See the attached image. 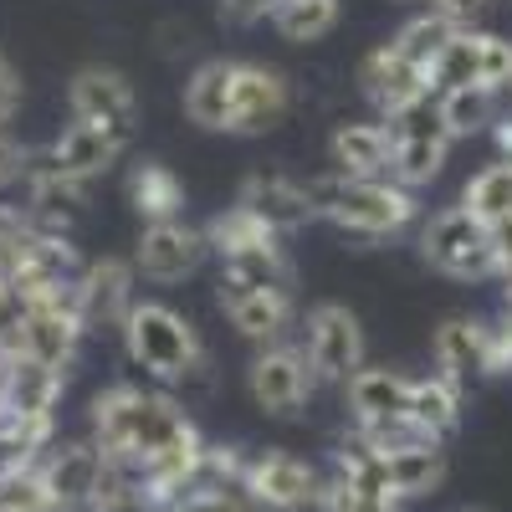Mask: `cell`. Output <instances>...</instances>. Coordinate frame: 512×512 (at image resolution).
Instances as JSON below:
<instances>
[{
  "mask_svg": "<svg viewBox=\"0 0 512 512\" xmlns=\"http://www.w3.org/2000/svg\"><path fill=\"white\" fill-rule=\"evenodd\" d=\"M93 441L108 461L144 472L149 492L169 507L185 497L210 446L175 400L159 390H139V384H108L93 395Z\"/></svg>",
  "mask_w": 512,
  "mask_h": 512,
  "instance_id": "1",
  "label": "cell"
},
{
  "mask_svg": "<svg viewBox=\"0 0 512 512\" xmlns=\"http://www.w3.org/2000/svg\"><path fill=\"white\" fill-rule=\"evenodd\" d=\"M308 200H313V216L333 221L354 241H384L420 216L415 190H405L400 180H354V175H338V169L308 180Z\"/></svg>",
  "mask_w": 512,
  "mask_h": 512,
  "instance_id": "2",
  "label": "cell"
},
{
  "mask_svg": "<svg viewBox=\"0 0 512 512\" xmlns=\"http://www.w3.org/2000/svg\"><path fill=\"white\" fill-rule=\"evenodd\" d=\"M118 333H123L128 359L159 384H190L210 369V354L200 344L195 323L169 303H134Z\"/></svg>",
  "mask_w": 512,
  "mask_h": 512,
  "instance_id": "3",
  "label": "cell"
},
{
  "mask_svg": "<svg viewBox=\"0 0 512 512\" xmlns=\"http://www.w3.org/2000/svg\"><path fill=\"white\" fill-rule=\"evenodd\" d=\"M420 256L431 262L436 272L446 277H461V282H482V277H497L502 262H497V246H492V226L482 216H472L466 205H451V210H436L420 231Z\"/></svg>",
  "mask_w": 512,
  "mask_h": 512,
  "instance_id": "4",
  "label": "cell"
},
{
  "mask_svg": "<svg viewBox=\"0 0 512 512\" xmlns=\"http://www.w3.org/2000/svg\"><path fill=\"white\" fill-rule=\"evenodd\" d=\"M384 128H390V139H395V169H390V180H400L405 190L431 185L441 175V164H446V149H451V128L441 118L436 93H425L410 108L390 113V118H384Z\"/></svg>",
  "mask_w": 512,
  "mask_h": 512,
  "instance_id": "5",
  "label": "cell"
},
{
  "mask_svg": "<svg viewBox=\"0 0 512 512\" xmlns=\"http://www.w3.org/2000/svg\"><path fill=\"white\" fill-rule=\"evenodd\" d=\"M82 338H88V323H82V308H77V282L72 287H57L47 297L26 303L21 313V354L52 364L57 374H72L77 354H82Z\"/></svg>",
  "mask_w": 512,
  "mask_h": 512,
  "instance_id": "6",
  "label": "cell"
},
{
  "mask_svg": "<svg viewBox=\"0 0 512 512\" xmlns=\"http://www.w3.org/2000/svg\"><path fill=\"white\" fill-rule=\"evenodd\" d=\"M246 390L256 400V410H267L277 420H292L297 410H303L318 390V374L308 364V349H297V344H267L262 354L251 359L246 369Z\"/></svg>",
  "mask_w": 512,
  "mask_h": 512,
  "instance_id": "7",
  "label": "cell"
},
{
  "mask_svg": "<svg viewBox=\"0 0 512 512\" xmlns=\"http://www.w3.org/2000/svg\"><path fill=\"white\" fill-rule=\"evenodd\" d=\"M67 103H72V118L103 128V134L128 149L139 134V98L128 88V77L113 72V67H82L67 88Z\"/></svg>",
  "mask_w": 512,
  "mask_h": 512,
  "instance_id": "8",
  "label": "cell"
},
{
  "mask_svg": "<svg viewBox=\"0 0 512 512\" xmlns=\"http://www.w3.org/2000/svg\"><path fill=\"white\" fill-rule=\"evenodd\" d=\"M303 349L318 384H349L364 369V328L344 303H318L303 323Z\"/></svg>",
  "mask_w": 512,
  "mask_h": 512,
  "instance_id": "9",
  "label": "cell"
},
{
  "mask_svg": "<svg viewBox=\"0 0 512 512\" xmlns=\"http://www.w3.org/2000/svg\"><path fill=\"white\" fill-rule=\"evenodd\" d=\"M287 113H292V82L277 67H267V62H236L226 134H241V139L272 134Z\"/></svg>",
  "mask_w": 512,
  "mask_h": 512,
  "instance_id": "10",
  "label": "cell"
},
{
  "mask_svg": "<svg viewBox=\"0 0 512 512\" xmlns=\"http://www.w3.org/2000/svg\"><path fill=\"white\" fill-rule=\"evenodd\" d=\"M241 487L272 512H308L323 497V477L292 451H256L241 466Z\"/></svg>",
  "mask_w": 512,
  "mask_h": 512,
  "instance_id": "11",
  "label": "cell"
},
{
  "mask_svg": "<svg viewBox=\"0 0 512 512\" xmlns=\"http://www.w3.org/2000/svg\"><path fill=\"white\" fill-rule=\"evenodd\" d=\"M41 482H47L57 512H93L108 456L98 441H67V446H47V456L36 461Z\"/></svg>",
  "mask_w": 512,
  "mask_h": 512,
  "instance_id": "12",
  "label": "cell"
},
{
  "mask_svg": "<svg viewBox=\"0 0 512 512\" xmlns=\"http://www.w3.org/2000/svg\"><path fill=\"white\" fill-rule=\"evenodd\" d=\"M205 251H210V241L190 221H154V226L139 231L134 272L149 277V282H180L205 262Z\"/></svg>",
  "mask_w": 512,
  "mask_h": 512,
  "instance_id": "13",
  "label": "cell"
},
{
  "mask_svg": "<svg viewBox=\"0 0 512 512\" xmlns=\"http://www.w3.org/2000/svg\"><path fill=\"white\" fill-rule=\"evenodd\" d=\"M216 303L221 313L231 318V328L241 338H251V344H282V338L292 333V297L287 292H262V287H241L231 277L216 282Z\"/></svg>",
  "mask_w": 512,
  "mask_h": 512,
  "instance_id": "14",
  "label": "cell"
},
{
  "mask_svg": "<svg viewBox=\"0 0 512 512\" xmlns=\"http://www.w3.org/2000/svg\"><path fill=\"white\" fill-rule=\"evenodd\" d=\"M134 262H118V256H103V262H88L77 272V308L88 333L98 328H123L128 308L139 303L134 297Z\"/></svg>",
  "mask_w": 512,
  "mask_h": 512,
  "instance_id": "15",
  "label": "cell"
},
{
  "mask_svg": "<svg viewBox=\"0 0 512 512\" xmlns=\"http://www.w3.org/2000/svg\"><path fill=\"white\" fill-rule=\"evenodd\" d=\"M256 221H267L277 236H292V231H303L313 216V200H308V180H292L282 175V169H256V175H246L241 185V200Z\"/></svg>",
  "mask_w": 512,
  "mask_h": 512,
  "instance_id": "16",
  "label": "cell"
},
{
  "mask_svg": "<svg viewBox=\"0 0 512 512\" xmlns=\"http://www.w3.org/2000/svg\"><path fill=\"white\" fill-rule=\"evenodd\" d=\"M359 88H364V98H369L384 118H390V113H400V108H410L415 98L431 93V72L415 67V62L395 47V41H384V47H374V52L364 57Z\"/></svg>",
  "mask_w": 512,
  "mask_h": 512,
  "instance_id": "17",
  "label": "cell"
},
{
  "mask_svg": "<svg viewBox=\"0 0 512 512\" xmlns=\"http://www.w3.org/2000/svg\"><path fill=\"white\" fill-rule=\"evenodd\" d=\"M328 164L354 180H390L395 169V139L384 123H338L328 139Z\"/></svg>",
  "mask_w": 512,
  "mask_h": 512,
  "instance_id": "18",
  "label": "cell"
},
{
  "mask_svg": "<svg viewBox=\"0 0 512 512\" xmlns=\"http://www.w3.org/2000/svg\"><path fill=\"white\" fill-rule=\"evenodd\" d=\"M436 374L451 379L456 390L487 379V328L477 318H446L436 328Z\"/></svg>",
  "mask_w": 512,
  "mask_h": 512,
  "instance_id": "19",
  "label": "cell"
},
{
  "mask_svg": "<svg viewBox=\"0 0 512 512\" xmlns=\"http://www.w3.org/2000/svg\"><path fill=\"white\" fill-rule=\"evenodd\" d=\"M21 185H26V195H31V210H41V216H57V221L77 216V210L88 205V185H82L77 175H67L52 149L26 154Z\"/></svg>",
  "mask_w": 512,
  "mask_h": 512,
  "instance_id": "20",
  "label": "cell"
},
{
  "mask_svg": "<svg viewBox=\"0 0 512 512\" xmlns=\"http://www.w3.org/2000/svg\"><path fill=\"white\" fill-rule=\"evenodd\" d=\"M344 395H349L354 425H379V420L410 415V379L395 374V369H369V364H364V369L344 384Z\"/></svg>",
  "mask_w": 512,
  "mask_h": 512,
  "instance_id": "21",
  "label": "cell"
},
{
  "mask_svg": "<svg viewBox=\"0 0 512 512\" xmlns=\"http://www.w3.org/2000/svg\"><path fill=\"white\" fill-rule=\"evenodd\" d=\"M231 72H236V57H210L185 82V118L210 128V134H226L231 123Z\"/></svg>",
  "mask_w": 512,
  "mask_h": 512,
  "instance_id": "22",
  "label": "cell"
},
{
  "mask_svg": "<svg viewBox=\"0 0 512 512\" xmlns=\"http://www.w3.org/2000/svg\"><path fill=\"white\" fill-rule=\"evenodd\" d=\"M441 477H446V451H441V441H415V446L384 451V482H390V492H395L400 502L436 492Z\"/></svg>",
  "mask_w": 512,
  "mask_h": 512,
  "instance_id": "23",
  "label": "cell"
},
{
  "mask_svg": "<svg viewBox=\"0 0 512 512\" xmlns=\"http://www.w3.org/2000/svg\"><path fill=\"white\" fill-rule=\"evenodd\" d=\"M62 390H67V374H57L52 364H41L31 354H11L6 410H16V415H57Z\"/></svg>",
  "mask_w": 512,
  "mask_h": 512,
  "instance_id": "24",
  "label": "cell"
},
{
  "mask_svg": "<svg viewBox=\"0 0 512 512\" xmlns=\"http://www.w3.org/2000/svg\"><path fill=\"white\" fill-rule=\"evenodd\" d=\"M128 205L139 210V221L154 226V221H180V210H185V185L180 175L169 164H134L128 169Z\"/></svg>",
  "mask_w": 512,
  "mask_h": 512,
  "instance_id": "25",
  "label": "cell"
},
{
  "mask_svg": "<svg viewBox=\"0 0 512 512\" xmlns=\"http://www.w3.org/2000/svg\"><path fill=\"white\" fill-rule=\"evenodd\" d=\"M52 154H57V164L67 169V175H77L82 185H93V180H103L108 169L118 164V154H123V149L103 134V128L72 118V123L62 128V139L52 144Z\"/></svg>",
  "mask_w": 512,
  "mask_h": 512,
  "instance_id": "26",
  "label": "cell"
},
{
  "mask_svg": "<svg viewBox=\"0 0 512 512\" xmlns=\"http://www.w3.org/2000/svg\"><path fill=\"white\" fill-rule=\"evenodd\" d=\"M221 277L241 282V287H262V292H287L292 297V262L282 241H262V246H241L221 256Z\"/></svg>",
  "mask_w": 512,
  "mask_h": 512,
  "instance_id": "27",
  "label": "cell"
},
{
  "mask_svg": "<svg viewBox=\"0 0 512 512\" xmlns=\"http://www.w3.org/2000/svg\"><path fill=\"white\" fill-rule=\"evenodd\" d=\"M410 420L420 425L425 436L446 441L456 425H461V390L441 374H425V379H410Z\"/></svg>",
  "mask_w": 512,
  "mask_h": 512,
  "instance_id": "28",
  "label": "cell"
},
{
  "mask_svg": "<svg viewBox=\"0 0 512 512\" xmlns=\"http://www.w3.org/2000/svg\"><path fill=\"white\" fill-rule=\"evenodd\" d=\"M441 103V118L451 128V139H472V134H487L497 123V93L472 82V88H451V93H436Z\"/></svg>",
  "mask_w": 512,
  "mask_h": 512,
  "instance_id": "29",
  "label": "cell"
},
{
  "mask_svg": "<svg viewBox=\"0 0 512 512\" xmlns=\"http://www.w3.org/2000/svg\"><path fill=\"white\" fill-rule=\"evenodd\" d=\"M272 26H277L282 41L308 47V41H323L338 26V0H277V6H272Z\"/></svg>",
  "mask_w": 512,
  "mask_h": 512,
  "instance_id": "30",
  "label": "cell"
},
{
  "mask_svg": "<svg viewBox=\"0 0 512 512\" xmlns=\"http://www.w3.org/2000/svg\"><path fill=\"white\" fill-rule=\"evenodd\" d=\"M482 82V31H456L446 41V52L431 67V93H451V88H472Z\"/></svg>",
  "mask_w": 512,
  "mask_h": 512,
  "instance_id": "31",
  "label": "cell"
},
{
  "mask_svg": "<svg viewBox=\"0 0 512 512\" xmlns=\"http://www.w3.org/2000/svg\"><path fill=\"white\" fill-rule=\"evenodd\" d=\"M461 205L472 210V216H482L487 226L492 221H507L512 216V164L497 159V164L477 169V175L466 180V190H461Z\"/></svg>",
  "mask_w": 512,
  "mask_h": 512,
  "instance_id": "32",
  "label": "cell"
},
{
  "mask_svg": "<svg viewBox=\"0 0 512 512\" xmlns=\"http://www.w3.org/2000/svg\"><path fill=\"white\" fill-rule=\"evenodd\" d=\"M456 31H461V26H451L441 11H425V16H415V21H405V26L395 31V47H400L415 67L431 72V67H436V57L446 52V41H451Z\"/></svg>",
  "mask_w": 512,
  "mask_h": 512,
  "instance_id": "33",
  "label": "cell"
},
{
  "mask_svg": "<svg viewBox=\"0 0 512 512\" xmlns=\"http://www.w3.org/2000/svg\"><path fill=\"white\" fill-rule=\"evenodd\" d=\"M205 241H210V251L216 256H226V251H241V246H262V241H282L267 221H256L246 205H226L216 221L205 226Z\"/></svg>",
  "mask_w": 512,
  "mask_h": 512,
  "instance_id": "34",
  "label": "cell"
},
{
  "mask_svg": "<svg viewBox=\"0 0 512 512\" xmlns=\"http://www.w3.org/2000/svg\"><path fill=\"white\" fill-rule=\"evenodd\" d=\"M318 512H400V497L390 487H369V482H349V477H328Z\"/></svg>",
  "mask_w": 512,
  "mask_h": 512,
  "instance_id": "35",
  "label": "cell"
},
{
  "mask_svg": "<svg viewBox=\"0 0 512 512\" xmlns=\"http://www.w3.org/2000/svg\"><path fill=\"white\" fill-rule=\"evenodd\" d=\"M0 512H57L47 482H41L36 466H11L0 472Z\"/></svg>",
  "mask_w": 512,
  "mask_h": 512,
  "instance_id": "36",
  "label": "cell"
},
{
  "mask_svg": "<svg viewBox=\"0 0 512 512\" xmlns=\"http://www.w3.org/2000/svg\"><path fill=\"white\" fill-rule=\"evenodd\" d=\"M482 88L512 93V41L482 31Z\"/></svg>",
  "mask_w": 512,
  "mask_h": 512,
  "instance_id": "37",
  "label": "cell"
},
{
  "mask_svg": "<svg viewBox=\"0 0 512 512\" xmlns=\"http://www.w3.org/2000/svg\"><path fill=\"white\" fill-rule=\"evenodd\" d=\"M277 0H221V16L236 26H256V21H272Z\"/></svg>",
  "mask_w": 512,
  "mask_h": 512,
  "instance_id": "38",
  "label": "cell"
},
{
  "mask_svg": "<svg viewBox=\"0 0 512 512\" xmlns=\"http://www.w3.org/2000/svg\"><path fill=\"white\" fill-rule=\"evenodd\" d=\"M487 6H492V0H431V11H441V16H446L451 26H461V31L472 26Z\"/></svg>",
  "mask_w": 512,
  "mask_h": 512,
  "instance_id": "39",
  "label": "cell"
},
{
  "mask_svg": "<svg viewBox=\"0 0 512 512\" xmlns=\"http://www.w3.org/2000/svg\"><path fill=\"white\" fill-rule=\"evenodd\" d=\"M21 164H26V149H21L16 139H6V134H0V190L21 180Z\"/></svg>",
  "mask_w": 512,
  "mask_h": 512,
  "instance_id": "40",
  "label": "cell"
},
{
  "mask_svg": "<svg viewBox=\"0 0 512 512\" xmlns=\"http://www.w3.org/2000/svg\"><path fill=\"white\" fill-rule=\"evenodd\" d=\"M16 103H21V77H16V67L6 57H0V123L16 113Z\"/></svg>",
  "mask_w": 512,
  "mask_h": 512,
  "instance_id": "41",
  "label": "cell"
},
{
  "mask_svg": "<svg viewBox=\"0 0 512 512\" xmlns=\"http://www.w3.org/2000/svg\"><path fill=\"white\" fill-rule=\"evenodd\" d=\"M492 246H497V262H502V272L512 267V216L507 221H492Z\"/></svg>",
  "mask_w": 512,
  "mask_h": 512,
  "instance_id": "42",
  "label": "cell"
},
{
  "mask_svg": "<svg viewBox=\"0 0 512 512\" xmlns=\"http://www.w3.org/2000/svg\"><path fill=\"white\" fill-rule=\"evenodd\" d=\"M492 144H497V159H507V164H512V113L492 123Z\"/></svg>",
  "mask_w": 512,
  "mask_h": 512,
  "instance_id": "43",
  "label": "cell"
},
{
  "mask_svg": "<svg viewBox=\"0 0 512 512\" xmlns=\"http://www.w3.org/2000/svg\"><path fill=\"white\" fill-rule=\"evenodd\" d=\"M502 277H507V308H512V267H507V272H502Z\"/></svg>",
  "mask_w": 512,
  "mask_h": 512,
  "instance_id": "44",
  "label": "cell"
},
{
  "mask_svg": "<svg viewBox=\"0 0 512 512\" xmlns=\"http://www.w3.org/2000/svg\"><path fill=\"white\" fill-rule=\"evenodd\" d=\"M466 512H482V507H466Z\"/></svg>",
  "mask_w": 512,
  "mask_h": 512,
  "instance_id": "45",
  "label": "cell"
},
{
  "mask_svg": "<svg viewBox=\"0 0 512 512\" xmlns=\"http://www.w3.org/2000/svg\"><path fill=\"white\" fill-rule=\"evenodd\" d=\"M405 6H410V0H405Z\"/></svg>",
  "mask_w": 512,
  "mask_h": 512,
  "instance_id": "46",
  "label": "cell"
}]
</instances>
